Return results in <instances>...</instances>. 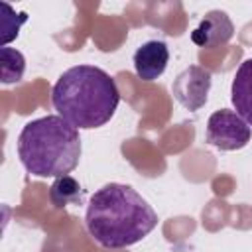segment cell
<instances>
[{
    "mask_svg": "<svg viewBox=\"0 0 252 252\" xmlns=\"http://www.w3.org/2000/svg\"><path fill=\"white\" fill-rule=\"evenodd\" d=\"M85 224L104 248H126L146 238L158 224L152 205L130 185L106 183L89 199Z\"/></svg>",
    "mask_w": 252,
    "mask_h": 252,
    "instance_id": "obj_1",
    "label": "cell"
},
{
    "mask_svg": "<svg viewBox=\"0 0 252 252\" xmlns=\"http://www.w3.org/2000/svg\"><path fill=\"white\" fill-rule=\"evenodd\" d=\"M57 114L77 130L104 126L116 112L120 93L116 81L100 67L75 65L57 79L51 91Z\"/></svg>",
    "mask_w": 252,
    "mask_h": 252,
    "instance_id": "obj_2",
    "label": "cell"
},
{
    "mask_svg": "<svg viewBox=\"0 0 252 252\" xmlns=\"http://www.w3.org/2000/svg\"><path fill=\"white\" fill-rule=\"evenodd\" d=\"M18 158L35 177L69 175L81 159L79 130L59 114L35 118L18 136Z\"/></svg>",
    "mask_w": 252,
    "mask_h": 252,
    "instance_id": "obj_3",
    "label": "cell"
},
{
    "mask_svg": "<svg viewBox=\"0 0 252 252\" xmlns=\"http://www.w3.org/2000/svg\"><path fill=\"white\" fill-rule=\"evenodd\" d=\"M250 126L228 108L215 110L207 120V142L222 152H234L250 142Z\"/></svg>",
    "mask_w": 252,
    "mask_h": 252,
    "instance_id": "obj_4",
    "label": "cell"
},
{
    "mask_svg": "<svg viewBox=\"0 0 252 252\" xmlns=\"http://www.w3.org/2000/svg\"><path fill=\"white\" fill-rule=\"evenodd\" d=\"M211 81H213V75L209 69L199 65H189L173 79L171 93L183 108L195 112L201 106H205L211 91Z\"/></svg>",
    "mask_w": 252,
    "mask_h": 252,
    "instance_id": "obj_5",
    "label": "cell"
},
{
    "mask_svg": "<svg viewBox=\"0 0 252 252\" xmlns=\"http://www.w3.org/2000/svg\"><path fill=\"white\" fill-rule=\"evenodd\" d=\"M234 35V24L222 10H211L191 32V41L203 49L226 45Z\"/></svg>",
    "mask_w": 252,
    "mask_h": 252,
    "instance_id": "obj_6",
    "label": "cell"
},
{
    "mask_svg": "<svg viewBox=\"0 0 252 252\" xmlns=\"http://www.w3.org/2000/svg\"><path fill=\"white\" fill-rule=\"evenodd\" d=\"M134 71L142 81H156L163 75L167 61H169V49L165 41L161 39H150L142 43L134 53Z\"/></svg>",
    "mask_w": 252,
    "mask_h": 252,
    "instance_id": "obj_7",
    "label": "cell"
},
{
    "mask_svg": "<svg viewBox=\"0 0 252 252\" xmlns=\"http://www.w3.org/2000/svg\"><path fill=\"white\" fill-rule=\"evenodd\" d=\"M230 100L236 114L252 126V57L242 61L230 85Z\"/></svg>",
    "mask_w": 252,
    "mask_h": 252,
    "instance_id": "obj_8",
    "label": "cell"
},
{
    "mask_svg": "<svg viewBox=\"0 0 252 252\" xmlns=\"http://www.w3.org/2000/svg\"><path fill=\"white\" fill-rule=\"evenodd\" d=\"M81 199H83V187L73 175L55 177V181L49 187V201L55 209H63L73 203H81Z\"/></svg>",
    "mask_w": 252,
    "mask_h": 252,
    "instance_id": "obj_9",
    "label": "cell"
},
{
    "mask_svg": "<svg viewBox=\"0 0 252 252\" xmlns=\"http://www.w3.org/2000/svg\"><path fill=\"white\" fill-rule=\"evenodd\" d=\"M26 71V57L14 47H0V81L4 85L20 83Z\"/></svg>",
    "mask_w": 252,
    "mask_h": 252,
    "instance_id": "obj_10",
    "label": "cell"
},
{
    "mask_svg": "<svg viewBox=\"0 0 252 252\" xmlns=\"http://www.w3.org/2000/svg\"><path fill=\"white\" fill-rule=\"evenodd\" d=\"M2 8V18H0V47H6V43H10L12 39L18 37L22 24L28 22V14L20 12L16 14L14 8L6 2H0Z\"/></svg>",
    "mask_w": 252,
    "mask_h": 252,
    "instance_id": "obj_11",
    "label": "cell"
}]
</instances>
